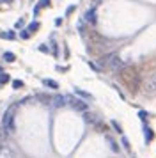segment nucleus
<instances>
[{
  "mask_svg": "<svg viewBox=\"0 0 156 158\" xmlns=\"http://www.w3.org/2000/svg\"><path fill=\"white\" fill-rule=\"evenodd\" d=\"M146 89L147 93H156V73L149 75L147 80H146Z\"/></svg>",
  "mask_w": 156,
  "mask_h": 158,
  "instance_id": "nucleus-5",
  "label": "nucleus"
},
{
  "mask_svg": "<svg viewBox=\"0 0 156 158\" xmlns=\"http://www.w3.org/2000/svg\"><path fill=\"white\" fill-rule=\"evenodd\" d=\"M14 112H16V105L7 108L4 117H2V128L6 130L7 133H13L14 131Z\"/></svg>",
  "mask_w": 156,
  "mask_h": 158,
  "instance_id": "nucleus-2",
  "label": "nucleus"
},
{
  "mask_svg": "<svg viewBox=\"0 0 156 158\" xmlns=\"http://www.w3.org/2000/svg\"><path fill=\"white\" fill-rule=\"evenodd\" d=\"M84 121H85V123H89V124H96L99 119H98V115L91 114V112H84Z\"/></svg>",
  "mask_w": 156,
  "mask_h": 158,
  "instance_id": "nucleus-8",
  "label": "nucleus"
},
{
  "mask_svg": "<svg viewBox=\"0 0 156 158\" xmlns=\"http://www.w3.org/2000/svg\"><path fill=\"white\" fill-rule=\"evenodd\" d=\"M51 105L55 108H62L68 105V100H66V96H62V94H55V96H51Z\"/></svg>",
  "mask_w": 156,
  "mask_h": 158,
  "instance_id": "nucleus-4",
  "label": "nucleus"
},
{
  "mask_svg": "<svg viewBox=\"0 0 156 158\" xmlns=\"http://www.w3.org/2000/svg\"><path fill=\"white\" fill-rule=\"evenodd\" d=\"M0 37L2 39H14L16 34H14V30H7V32H0Z\"/></svg>",
  "mask_w": 156,
  "mask_h": 158,
  "instance_id": "nucleus-12",
  "label": "nucleus"
},
{
  "mask_svg": "<svg viewBox=\"0 0 156 158\" xmlns=\"http://www.w3.org/2000/svg\"><path fill=\"white\" fill-rule=\"evenodd\" d=\"M89 66H91V68L94 69V71H101V68H99L98 64H94V62H89Z\"/></svg>",
  "mask_w": 156,
  "mask_h": 158,
  "instance_id": "nucleus-21",
  "label": "nucleus"
},
{
  "mask_svg": "<svg viewBox=\"0 0 156 158\" xmlns=\"http://www.w3.org/2000/svg\"><path fill=\"white\" fill-rule=\"evenodd\" d=\"M37 29H39V23H37V22H34V23H30V25H28V32H32V30H37Z\"/></svg>",
  "mask_w": 156,
  "mask_h": 158,
  "instance_id": "nucleus-18",
  "label": "nucleus"
},
{
  "mask_svg": "<svg viewBox=\"0 0 156 158\" xmlns=\"http://www.w3.org/2000/svg\"><path fill=\"white\" fill-rule=\"evenodd\" d=\"M43 84L46 87H50V89H59V84H57L55 80H50V78H44L43 80Z\"/></svg>",
  "mask_w": 156,
  "mask_h": 158,
  "instance_id": "nucleus-11",
  "label": "nucleus"
},
{
  "mask_svg": "<svg viewBox=\"0 0 156 158\" xmlns=\"http://www.w3.org/2000/svg\"><path fill=\"white\" fill-rule=\"evenodd\" d=\"M66 100H68V105L71 108H75L78 112H87L89 110V103H85L84 100H80V98H75V96H66Z\"/></svg>",
  "mask_w": 156,
  "mask_h": 158,
  "instance_id": "nucleus-3",
  "label": "nucleus"
},
{
  "mask_svg": "<svg viewBox=\"0 0 156 158\" xmlns=\"http://www.w3.org/2000/svg\"><path fill=\"white\" fill-rule=\"evenodd\" d=\"M142 130H144V140H146V144H151L153 142V139H154V131H153V128H151L149 124H144Z\"/></svg>",
  "mask_w": 156,
  "mask_h": 158,
  "instance_id": "nucleus-6",
  "label": "nucleus"
},
{
  "mask_svg": "<svg viewBox=\"0 0 156 158\" xmlns=\"http://www.w3.org/2000/svg\"><path fill=\"white\" fill-rule=\"evenodd\" d=\"M48 2H50V0H39V6H37V7H46V6H48Z\"/></svg>",
  "mask_w": 156,
  "mask_h": 158,
  "instance_id": "nucleus-22",
  "label": "nucleus"
},
{
  "mask_svg": "<svg viewBox=\"0 0 156 158\" xmlns=\"http://www.w3.org/2000/svg\"><path fill=\"white\" fill-rule=\"evenodd\" d=\"M84 22L89 23V25H94L96 23V7H91L84 16Z\"/></svg>",
  "mask_w": 156,
  "mask_h": 158,
  "instance_id": "nucleus-7",
  "label": "nucleus"
},
{
  "mask_svg": "<svg viewBox=\"0 0 156 158\" xmlns=\"http://www.w3.org/2000/svg\"><path fill=\"white\" fill-rule=\"evenodd\" d=\"M110 124L113 126V130H115L117 133H121V135H122V128H121V124H119V123H117V121H113V119H112V121H110Z\"/></svg>",
  "mask_w": 156,
  "mask_h": 158,
  "instance_id": "nucleus-16",
  "label": "nucleus"
},
{
  "mask_svg": "<svg viewBox=\"0 0 156 158\" xmlns=\"http://www.w3.org/2000/svg\"><path fill=\"white\" fill-rule=\"evenodd\" d=\"M106 140H108V144H110V149H112L113 153H119V151H121V146H119V144L115 142L113 139H110V137H106Z\"/></svg>",
  "mask_w": 156,
  "mask_h": 158,
  "instance_id": "nucleus-9",
  "label": "nucleus"
},
{
  "mask_svg": "<svg viewBox=\"0 0 156 158\" xmlns=\"http://www.w3.org/2000/svg\"><path fill=\"white\" fill-rule=\"evenodd\" d=\"M138 117H140L142 124H147V119H149V114L146 110H138Z\"/></svg>",
  "mask_w": 156,
  "mask_h": 158,
  "instance_id": "nucleus-13",
  "label": "nucleus"
},
{
  "mask_svg": "<svg viewBox=\"0 0 156 158\" xmlns=\"http://www.w3.org/2000/svg\"><path fill=\"white\" fill-rule=\"evenodd\" d=\"M39 50H41V52H46V53H48V46H46V44H41V46H39Z\"/></svg>",
  "mask_w": 156,
  "mask_h": 158,
  "instance_id": "nucleus-23",
  "label": "nucleus"
},
{
  "mask_svg": "<svg viewBox=\"0 0 156 158\" xmlns=\"http://www.w3.org/2000/svg\"><path fill=\"white\" fill-rule=\"evenodd\" d=\"M121 77L126 80V84L131 87V91H137L138 85H140V75L137 73L133 66H126L122 71H121Z\"/></svg>",
  "mask_w": 156,
  "mask_h": 158,
  "instance_id": "nucleus-1",
  "label": "nucleus"
},
{
  "mask_svg": "<svg viewBox=\"0 0 156 158\" xmlns=\"http://www.w3.org/2000/svg\"><path fill=\"white\" fill-rule=\"evenodd\" d=\"M0 75H4V69H2V68H0Z\"/></svg>",
  "mask_w": 156,
  "mask_h": 158,
  "instance_id": "nucleus-24",
  "label": "nucleus"
},
{
  "mask_svg": "<svg viewBox=\"0 0 156 158\" xmlns=\"http://www.w3.org/2000/svg\"><path fill=\"white\" fill-rule=\"evenodd\" d=\"M75 94H78L80 98H85V100H92V94L85 93V91H82V89H78V87H75Z\"/></svg>",
  "mask_w": 156,
  "mask_h": 158,
  "instance_id": "nucleus-10",
  "label": "nucleus"
},
{
  "mask_svg": "<svg viewBox=\"0 0 156 158\" xmlns=\"http://www.w3.org/2000/svg\"><path fill=\"white\" fill-rule=\"evenodd\" d=\"M121 146H124V149L126 151H131V146H129V140H128V137H121Z\"/></svg>",
  "mask_w": 156,
  "mask_h": 158,
  "instance_id": "nucleus-14",
  "label": "nucleus"
},
{
  "mask_svg": "<svg viewBox=\"0 0 156 158\" xmlns=\"http://www.w3.org/2000/svg\"><path fill=\"white\" fill-rule=\"evenodd\" d=\"M7 82H9V75H7V73L0 75V85H4V84H7Z\"/></svg>",
  "mask_w": 156,
  "mask_h": 158,
  "instance_id": "nucleus-17",
  "label": "nucleus"
},
{
  "mask_svg": "<svg viewBox=\"0 0 156 158\" xmlns=\"http://www.w3.org/2000/svg\"><path fill=\"white\" fill-rule=\"evenodd\" d=\"M2 2H9V0H0V4H2Z\"/></svg>",
  "mask_w": 156,
  "mask_h": 158,
  "instance_id": "nucleus-25",
  "label": "nucleus"
},
{
  "mask_svg": "<svg viewBox=\"0 0 156 158\" xmlns=\"http://www.w3.org/2000/svg\"><path fill=\"white\" fill-rule=\"evenodd\" d=\"M4 60H6V62H14L16 57H14V53H11V52H6V53H4Z\"/></svg>",
  "mask_w": 156,
  "mask_h": 158,
  "instance_id": "nucleus-15",
  "label": "nucleus"
},
{
  "mask_svg": "<svg viewBox=\"0 0 156 158\" xmlns=\"http://www.w3.org/2000/svg\"><path fill=\"white\" fill-rule=\"evenodd\" d=\"M20 36L23 37V39H28V37H30V32H28V30L25 29V30H21V34H20Z\"/></svg>",
  "mask_w": 156,
  "mask_h": 158,
  "instance_id": "nucleus-20",
  "label": "nucleus"
},
{
  "mask_svg": "<svg viewBox=\"0 0 156 158\" xmlns=\"http://www.w3.org/2000/svg\"><path fill=\"white\" fill-rule=\"evenodd\" d=\"M13 87L14 89H20V87H23V82L21 80H13Z\"/></svg>",
  "mask_w": 156,
  "mask_h": 158,
  "instance_id": "nucleus-19",
  "label": "nucleus"
}]
</instances>
